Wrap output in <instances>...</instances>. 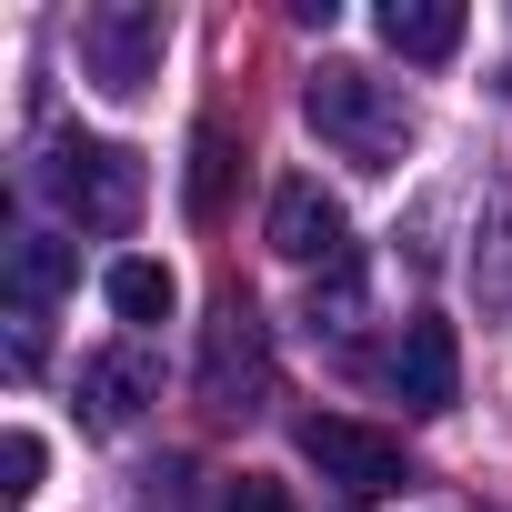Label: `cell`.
<instances>
[{"label":"cell","mask_w":512,"mask_h":512,"mask_svg":"<svg viewBox=\"0 0 512 512\" xmlns=\"http://www.w3.org/2000/svg\"><path fill=\"white\" fill-rule=\"evenodd\" d=\"M302 111H312V131H322L342 161H362V171H392V161L412 151V111H402V91L372 81L362 61H322V71L302 81Z\"/></svg>","instance_id":"6da1fadb"},{"label":"cell","mask_w":512,"mask_h":512,"mask_svg":"<svg viewBox=\"0 0 512 512\" xmlns=\"http://www.w3.org/2000/svg\"><path fill=\"white\" fill-rule=\"evenodd\" d=\"M161 51H171V11H151V0H101V11H81V71L101 101H141L161 81Z\"/></svg>","instance_id":"7a4b0ae2"},{"label":"cell","mask_w":512,"mask_h":512,"mask_svg":"<svg viewBox=\"0 0 512 512\" xmlns=\"http://www.w3.org/2000/svg\"><path fill=\"white\" fill-rule=\"evenodd\" d=\"M41 181H51V201H61L81 231H131V211H141V161H131L121 141L61 131L51 161H41Z\"/></svg>","instance_id":"3957f363"},{"label":"cell","mask_w":512,"mask_h":512,"mask_svg":"<svg viewBox=\"0 0 512 512\" xmlns=\"http://www.w3.org/2000/svg\"><path fill=\"white\" fill-rule=\"evenodd\" d=\"M302 462L322 472V482H342L352 502H382V492H402L412 482V462H402V442L392 432H372V422H352V412H302Z\"/></svg>","instance_id":"277c9868"},{"label":"cell","mask_w":512,"mask_h":512,"mask_svg":"<svg viewBox=\"0 0 512 512\" xmlns=\"http://www.w3.org/2000/svg\"><path fill=\"white\" fill-rule=\"evenodd\" d=\"M262 382H272V362H262V312H251L241 292H221V302H211V332H201V402H211V412H251Z\"/></svg>","instance_id":"5b68a950"},{"label":"cell","mask_w":512,"mask_h":512,"mask_svg":"<svg viewBox=\"0 0 512 512\" xmlns=\"http://www.w3.org/2000/svg\"><path fill=\"white\" fill-rule=\"evenodd\" d=\"M392 392H402V412H452V402H462V342H452V322H432V312L402 322V342H392Z\"/></svg>","instance_id":"8992f818"},{"label":"cell","mask_w":512,"mask_h":512,"mask_svg":"<svg viewBox=\"0 0 512 512\" xmlns=\"http://www.w3.org/2000/svg\"><path fill=\"white\" fill-rule=\"evenodd\" d=\"M342 241H352V221H342V201L322 181H282L272 191V251L282 262H342Z\"/></svg>","instance_id":"52a82bcc"},{"label":"cell","mask_w":512,"mask_h":512,"mask_svg":"<svg viewBox=\"0 0 512 512\" xmlns=\"http://www.w3.org/2000/svg\"><path fill=\"white\" fill-rule=\"evenodd\" d=\"M141 402H161V362H151L141 342H121V352H101V362H81V412H91L101 432H121V422H141Z\"/></svg>","instance_id":"ba28073f"},{"label":"cell","mask_w":512,"mask_h":512,"mask_svg":"<svg viewBox=\"0 0 512 512\" xmlns=\"http://www.w3.org/2000/svg\"><path fill=\"white\" fill-rule=\"evenodd\" d=\"M382 51H402V61H452V51H462V11H452V0H382Z\"/></svg>","instance_id":"9c48e42d"},{"label":"cell","mask_w":512,"mask_h":512,"mask_svg":"<svg viewBox=\"0 0 512 512\" xmlns=\"http://www.w3.org/2000/svg\"><path fill=\"white\" fill-rule=\"evenodd\" d=\"M71 282H81V251H71V241H51V231H21V241H11V302H21V312H51Z\"/></svg>","instance_id":"30bf717a"},{"label":"cell","mask_w":512,"mask_h":512,"mask_svg":"<svg viewBox=\"0 0 512 512\" xmlns=\"http://www.w3.org/2000/svg\"><path fill=\"white\" fill-rule=\"evenodd\" d=\"M231 171H241V141H231V121H201L191 131V221H221L231 211Z\"/></svg>","instance_id":"8fae6325"},{"label":"cell","mask_w":512,"mask_h":512,"mask_svg":"<svg viewBox=\"0 0 512 512\" xmlns=\"http://www.w3.org/2000/svg\"><path fill=\"white\" fill-rule=\"evenodd\" d=\"M111 312L121 322H171V302H181V282H171V262H111Z\"/></svg>","instance_id":"7c38bea8"},{"label":"cell","mask_w":512,"mask_h":512,"mask_svg":"<svg viewBox=\"0 0 512 512\" xmlns=\"http://www.w3.org/2000/svg\"><path fill=\"white\" fill-rule=\"evenodd\" d=\"M41 462H51V452H41V432H11V442H0V502H11V512L41 492Z\"/></svg>","instance_id":"4fadbf2b"},{"label":"cell","mask_w":512,"mask_h":512,"mask_svg":"<svg viewBox=\"0 0 512 512\" xmlns=\"http://www.w3.org/2000/svg\"><path fill=\"white\" fill-rule=\"evenodd\" d=\"M231 512H292V492L262 482V472H241V482H231Z\"/></svg>","instance_id":"5bb4252c"},{"label":"cell","mask_w":512,"mask_h":512,"mask_svg":"<svg viewBox=\"0 0 512 512\" xmlns=\"http://www.w3.org/2000/svg\"><path fill=\"white\" fill-rule=\"evenodd\" d=\"M492 241H502V251H482V292H492V302H512V221H502Z\"/></svg>","instance_id":"9a60e30c"},{"label":"cell","mask_w":512,"mask_h":512,"mask_svg":"<svg viewBox=\"0 0 512 512\" xmlns=\"http://www.w3.org/2000/svg\"><path fill=\"white\" fill-rule=\"evenodd\" d=\"M11 362L41 372V312H11Z\"/></svg>","instance_id":"2e32d148"},{"label":"cell","mask_w":512,"mask_h":512,"mask_svg":"<svg viewBox=\"0 0 512 512\" xmlns=\"http://www.w3.org/2000/svg\"><path fill=\"white\" fill-rule=\"evenodd\" d=\"M502 91H512V71H502Z\"/></svg>","instance_id":"e0dca14e"}]
</instances>
